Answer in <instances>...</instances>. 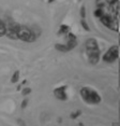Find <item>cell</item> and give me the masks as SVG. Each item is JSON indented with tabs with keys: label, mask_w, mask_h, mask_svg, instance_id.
Here are the masks:
<instances>
[{
	"label": "cell",
	"mask_w": 120,
	"mask_h": 126,
	"mask_svg": "<svg viewBox=\"0 0 120 126\" xmlns=\"http://www.w3.org/2000/svg\"><path fill=\"white\" fill-rule=\"evenodd\" d=\"M94 14L107 28L119 30V0H96Z\"/></svg>",
	"instance_id": "1"
},
{
	"label": "cell",
	"mask_w": 120,
	"mask_h": 126,
	"mask_svg": "<svg viewBox=\"0 0 120 126\" xmlns=\"http://www.w3.org/2000/svg\"><path fill=\"white\" fill-rule=\"evenodd\" d=\"M86 52L90 64L96 65L100 59V50L94 39H88L86 41Z\"/></svg>",
	"instance_id": "2"
},
{
	"label": "cell",
	"mask_w": 120,
	"mask_h": 126,
	"mask_svg": "<svg viewBox=\"0 0 120 126\" xmlns=\"http://www.w3.org/2000/svg\"><path fill=\"white\" fill-rule=\"evenodd\" d=\"M81 95L82 98L86 102L91 105H96L101 101V97L94 90H91L89 87H83L81 90Z\"/></svg>",
	"instance_id": "3"
},
{
	"label": "cell",
	"mask_w": 120,
	"mask_h": 126,
	"mask_svg": "<svg viewBox=\"0 0 120 126\" xmlns=\"http://www.w3.org/2000/svg\"><path fill=\"white\" fill-rule=\"evenodd\" d=\"M16 37H17V39H21L25 42H33L36 40V36H34L33 31L26 26L17 27Z\"/></svg>",
	"instance_id": "4"
},
{
	"label": "cell",
	"mask_w": 120,
	"mask_h": 126,
	"mask_svg": "<svg viewBox=\"0 0 120 126\" xmlns=\"http://www.w3.org/2000/svg\"><path fill=\"white\" fill-rule=\"evenodd\" d=\"M118 57H119V47L117 45H114L109 50H107V52L103 55V61L105 63H114L118 59Z\"/></svg>",
	"instance_id": "5"
},
{
	"label": "cell",
	"mask_w": 120,
	"mask_h": 126,
	"mask_svg": "<svg viewBox=\"0 0 120 126\" xmlns=\"http://www.w3.org/2000/svg\"><path fill=\"white\" fill-rule=\"evenodd\" d=\"M75 44H76V38L72 35V33H70V35H69L68 43L65 45H63V47H62V45H56V48H57V50H60V51H63V52H65V51L72 50V48L75 47Z\"/></svg>",
	"instance_id": "6"
},
{
	"label": "cell",
	"mask_w": 120,
	"mask_h": 126,
	"mask_svg": "<svg viewBox=\"0 0 120 126\" xmlns=\"http://www.w3.org/2000/svg\"><path fill=\"white\" fill-rule=\"evenodd\" d=\"M65 88H67V86H60V87H57L54 91V95L56 96V98L61 99V100H65L68 98L67 93H65Z\"/></svg>",
	"instance_id": "7"
},
{
	"label": "cell",
	"mask_w": 120,
	"mask_h": 126,
	"mask_svg": "<svg viewBox=\"0 0 120 126\" xmlns=\"http://www.w3.org/2000/svg\"><path fill=\"white\" fill-rule=\"evenodd\" d=\"M5 31H7V26H5L4 23L0 19V36H3L5 33Z\"/></svg>",
	"instance_id": "8"
},
{
	"label": "cell",
	"mask_w": 120,
	"mask_h": 126,
	"mask_svg": "<svg viewBox=\"0 0 120 126\" xmlns=\"http://www.w3.org/2000/svg\"><path fill=\"white\" fill-rule=\"evenodd\" d=\"M18 76H19V72H18V71H16V72L13 74V78H12V82H13V83L16 82L17 80H18Z\"/></svg>",
	"instance_id": "9"
},
{
	"label": "cell",
	"mask_w": 120,
	"mask_h": 126,
	"mask_svg": "<svg viewBox=\"0 0 120 126\" xmlns=\"http://www.w3.org/2000/svg\"><path fill=\"white\" fill-rule=\"evenodd\" d=\"M82 24H83V26H84V28H85L86 30H89V27H88V25H87V24H86V23L84 22V19H83V21H82Z\"/></svg>",
	"instance_id": "10"
},
{
	"label": "cell",
	"mask_w": 120,
	"mask_h": 126,
	"mask_svg": "<svg viewBox=\"0 0 120 126\" xmlns=\"http://www.w3.org/2000/svg\"><path fill=\"white\" fill-rule=\"evenodd\" d=\"M30 93V88H26V90L23 91V94L24 95H27V94H29Z\"/></svg>",
	"instance_id": "11"
},
{
	"label": "cell",
	"mask_w": 120,
	"mask_h": 126,
	"mask_svg": "<svg viewBox=\"0 0 120 126\" xmlns=\"http://www.w3.org/2000/svg\"><path fill=\"white\" fill-rule=\"evenodd\" d=\"M86 16V11H85V8H82V17L85 18Z\"/></svg>",
	"instance_id": "12"
}]
</instances>
